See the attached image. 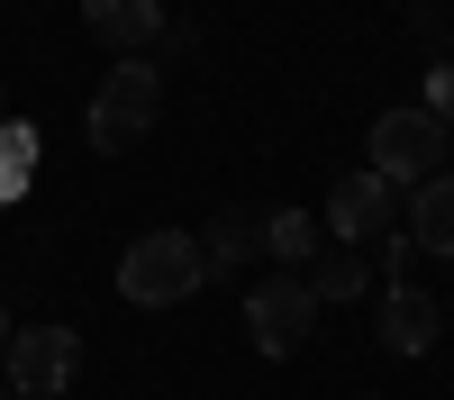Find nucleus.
Here are the masks:
<instances>
[{
    "mask_svg": "<svg viewBox=\"0 0 454 400\" xmlns=\"http://www.w3.org/2000/svg\"><path fill=\"white\" fill-rule=\"evenodd\" d=\"M0 119H10V91H0Z\"/></svg>",
    "mask_w": 454,
    "mask_h": 400,
    "instance_id": "f3484780",
    "label": "nucleus"
},
{
    "mask_svg": "<svg viewBox=\"0 0 454 400\" xmlns=\"http://www.w3.org/2000/svg\"><path fill=\"white\" fill-rule=\"evenodd\" d=\"M10 337H19V327H10V310H0V355H10Z\"/></svg>",
    "mask_w": 454,
    "mask_h": 400,
    "instance_id": "dca6fc26",
    "label": "nucleus"
},
{
    "mask_svg": "<svg viewBox=\"0 0 454 400\" xmlns=\"http://www.w3.org/2000/svg\"><path fill=\"white\" fill-rule=\"evenodd\" d=\"M263 255H282V273H300L318 255V218L309 209H263Z\"/></svg>",
    "mask_w": 454,
    "mask_h": 400,
    "instance_id": "f8f14e48",
    "label": "nucleus"
},
{
    "mask_svg": "<svg viewBox=\"0 0 454 400\" xmlns=\"http://www.w3.org/2000/svg\"><path fill=\"white\" fill-rule=\"evenodd\" d=\"M309 327H318L309 273H273V282L246 291V337H254V355H300V346H309Z\"/></svg>",
    "mask_w": 454,
    "mask_h": 400,
    "instance_id": "7ed1b4c3",
    "label": "nucleus"
},
{
    "mask_svg": "<svg viewBox=\"0 0 454 400\" xmlns=\"http://www.w3.org/2000/svg\"><path fill=\"white\" fill-rule=\"evenodd\" d=\"M36 173V128L27 119H0V200H19Z\"/></svg>",
    "mask_w": 454,
    "mask_h": 400,
    "instance_id": "ddd939ff",
    "label": "nucleus"
},
{
    "mask_svg": "<svg viewBox=\"0 0 454 400\" xmlns=\"http://www.w3.org/2000/svg\"><path fill=\"white\" fill-rule=\"evenodd\" d=\"M436 337H445L436 301H427L419 282H391V291H382V346H391V355H436Z\"/></svg>",
    "mask_w": 454,
    "mask_h": 400,
    "instance_id": "6e6552de",
    "label": "nucleus"
},
{
    "mask_svg": "<svg viewBox=\"0 0 454 400\" xmlns=\"http://www.w3.org/2000/svg\"><path fill=\"white\" fill-rule=\"evenodd\" d=\"M427 119L454 128V64H427Z\"/></svg>",
    "mask_w": 454,
    "mask_h": 400,
    "instance_id": "4468645a",
    "label": "nucleus"
},
{
    "mask_svg": "<svg viewBox=\"0 0 454 400\" xmlns=\"http://www.w3.org/2000/svg\"><path fill=\"white\" fill-rule=\"evenodd\" d=\"M82 27L128 64V55H145L164 36V0H82Z\"/></svg>",
    "mask_w": 454,
    "mask_h": 400,
    "instance_id": "0eeeda50",
    "label": "nucleus"
},
{
    "mask_svg": "<svg viewBox=\"0 0 454 400\" xmlns=\"http://www.w3.org/2000/svg\"><path fill=\"white\" fill-rule=\"evenodd\" d=\"M155 119H164V73L145 64V55H128V64H109L100 73V91H91V145L100 155H128V145H145L155 137Z\"/></svg>",
    "mask_w": 454,
    "mask_h": 400,
    "instance_id": "f257e3e1",
    "label": "nucleus"
},
{
    "mask_svg": "<svg viewBox=\"0 0 454 400\" xmlns=\"http://www.w3.org/2000/svg\"><path fill=\"white\" fill-rule=\"evenodd\" d=\"M246 255H263V218L254 209H218L209 228H200V264L209 273H237Z\"/></svg>",
    "mask_w": 454,
    "mask_h": 400,
    "instance_id": "9d476101",
    "label": "nucleus"
},
{
    "mask_svg": "<svg viewBox=\"0 0 454 400\" xmlns=\"http://www.w3.org/2000/svg\"><path fill=\"white\" fill-rule=\"evenodd\" d=\"M409 246L419 255H454V173H436V182H419V192H409Z\"/></svg>",
    "mask_w": 454,
    "mask_h": 400,
    "instance_id": "1a4fd4ad",
    "label": "nucleus"
},
{
    "mask_svg": "<svg viewBox=\"0 0 454 400\" xmlns=\"http://www.w3.org/2000/svg\"><path fill=\"white\" fill-rule=\"evenodd\" d=\"M372 173L391 182H409V192H419V182H436L445 173V128L427 119V109H382V119H372Z\"/></svg>",
    "mask_w": 454,
    "mask_h": 400,
    "instance_id": "20e7f679",
    "label": "nucleus"
},
{
    "mask_svg": "<svg viewBox=\"0 0 454 400\" xmlns=\"http://www.w3.org/2000/svg\"><path fill=\"white\" fill-rule=\"evenodd\" d=\"M409 264H419V246H409V237H382V273L409 282Z\"/></svg>",
    "mask_w": 454,
    "mask_h": 400,
    "instance_id": "2eb2a0df",
    "label": "nucleus"
},
{
    "mask_svg": "<svg viewBox=\"0 0 454 400\" xmlns=\"http://www.w3.org/2000/svg\"><path fill=\"white\" fill-rule=\"evenodd\" d=\"M364 282H372L364 246H318V255H309V291H318V310H327V301H364Z\"/></svg>",
    "mask_w": 454,
    "mask_h": 400,
    "instance_id": "9b49d317",
    "label": "nucleus"
},
{
    "mask_svg": "<svg viewBox=\"0 0 454 400\" xmlns=\"http://www.w3.org/2000/svg\"><path fill=\"white\" fill-rule=\"evenodd\" d=\"M0 364H10V391H19V400H64L73 373H82V337L46 318V327H19Z\"/></svg>",
    "mask_w": 454,
    "mask_h": 400,
    "instance_id": "39448f33",
    "label": "nucleus"
},
{
    "mask_svg": "<svg viewBox=\"0 0 454 400\" xmlns=\"http://www.w3.org/2000/svg\"><path fill=\"white\" fill-rule=\"evenodd\" d=\"M200 282H209V264H200V237L192 228H145L119 255V291L137 310H173V301H192Z\"/></svg>",
    "mask_w": 454,
    "mask_h": 400,
    "instance_id": "f03ea898",
    "label": "nucleus"
},
{
    "mask_svg": "<svg viewBox=\"0 0 454 400\" xmlns=\"http://www.w3.org/2000/svg\"><path fill=\"white\" fill-rule=\"evenodd\" d=\"M391 218H400V192L382 173H336V192H327V246H382Z\"/></svg>",
    "mask_w": 454,
    "mask_h": 400,
    "instance_id": "423d86ee",
    "label": "nucleus"
},
{
    "mask_svg": "<svg viewBox=\"0 0 454 400\" xmlns=\"http://www.w3.org/2000/svg\"><path fill=\"white\" fill-rule=\"evenodd\" d=\"M0 400H19V391H0Z\"/></svg>",
    "mask_w": 454,
    "mask_h": 400,
    "instance_id": "a211bd4d",
    "label": "nucleus"
}]
</instances>
